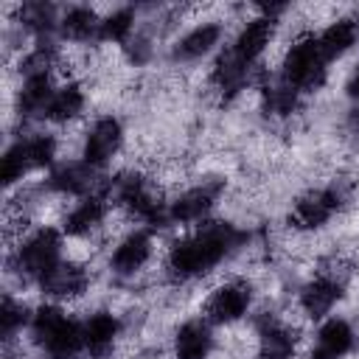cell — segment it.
Segmentation results:
<instances>
[{
  "instance_id": "6da1fadb",
  "label": "cell",
  "mask_w": 359,
  "mask_h": 359,
  "mask_svg": "<svg viewBox=\"0 0 359 359\" xmlns=\"http://www.w3.org/2000/svg\"><path fill=\"white\" fill-rule=\"evenodd\" d=\"M244 241L247 233L230 222H202L196 230H191L168 247L165 269L177 283L196 280L213 272L222 261H227Z\"/></svg>"
},
{
  "instance_id": "7a4b0ae2",
  "label": "cell",
  "mask_w": 359,
  "mask_h": 359,
  "mask_svg": "<svg viewBox=\"0 0 359 359\" xmlns=\"http://www.w3.org/2000/svg\"><path fill=\"white\" fill-rule=\"evenodd\" d=\"M28 334L42 356H79V351H84L81 323L73 320L59 303H45L34 309Z\"/></svg>"
},
{
  "instance_id": "3957f363",
  "label": "cell",
  "mask_w": 359,
  "mask_h": 359,
  "mask_svg": "<svg viewBox=\"0 0 359 359\" xmlns=\"http://www.w3.org/2000/svg\"><path fill=\"white\" fill-rule=\"evenodd\" d=\"M65 241L62 233L53 227H39L20 238L8 252V269H14L22 280L39 283L65 261Z\"/></svg>"
},
{
  "instance_id": "277c9868",
  "label": "cell",
  "mask_w": 359,
  "mask_h": 359,
  "mask_svg": "<svg viewBox=\"0 0 359 359\" xmlns=\"http://www.w3.org/2000/svg\"><path fill=\"white\" fill-rule=\"evenodd\" d=\"M328 65L331 62L323 56L317 36L306 34V36H297L289 45V50L280 62V79L292 90H297L300 95L303 93H317L328 79Z\"/></svg>"
},
{
  "instance_id": "5b68a950",
  "label": "cell",
  "mask_w": 359,
  "mask_h": 359,
  "mask_svg": "<svg viewBox=\"0 0 359 359\" xmlns=\"http://www.w3.org/2000/svg\"><path fill=\"white\" fill-rule=\"evenodd\" d=\"M109 191H112L115 202L129 216H135L137 222H143L149 227L171 224L168 222V202H160V196L151 191L146 177H140L135 171H126V174H121V177H115L109 182Z\"/></svg>"
},
{
  "instance_id": "8992f818",
  "label": "cell",
  "mask_w": 359,
  "mask_h": 359,
  "mask_svg": "<svg viewBox=\"0 0 359 359\" xmlns=\"http://www.w3.org/2000/svg\"><path fill=\"white\" fill-rule=\"evenodd\" d=\"M345 205V194L339 185H325L314 188L303 196L294 199L289 210V224L294 230H320L323 224L331 222V216Z\"/></svg>"
},
{
  "instance_id": "52a82bcc",
  "label": "cell",
  "mask_w": 359,
  "mask_h": 359,
  "mask_svg": "<svg viewBox=\"0 0 359 359\" xmlns=\"http://www.w3.org/2000/svg\"><path fill=\"white\" fill-rule=\"evenodd\" d=\"M222 191H224V182L222 180H205L199 185L185 188L180 196H174L168 202V222L171 224L199 227V222H208V216L216 208Z\"/></svg>"
},
{
  "instance_id": "ba28073f",
  "label": "cell",
  "mask_w": 359,
  "mask_h": 359,
  "mask_svg": "<svg viewBox=\"0 0 359 359\" xmlns=\"http://www.w3.org/2000/svg\"><path fill=\"white\" fill-rule=\"evenodd\" d=\"M252 306V286L247 280H224L205 300V320L210 325H233L247 317Z\"/></svg>"
},
{
  "instance_id": "9c48e42d",
  "label": "cell",
  "mask_w": 359,
  "mask_h": 359,
  "mask_svg": "<svg viewBox=\"0 0 359 359\" xmlns=\"http://www.w3.org/2000/svg\"><path fill=\"white\" fill-rule=\"evenodd\" d=\"M121 143H123V126H121V121L115 115H101V118L93 121V126L84 135L81 160L87 165H93L95 171H101L121 151Z\"/></svg>"
},
{
  "instance_id": "30bf717a",
  "label": "cell",
  "mask_w": 359,
  "mask_h": 359,
  "mask_svg": "<svg viewBox=\"0 0 359 359\" xmlns=\"http://www.w3.org/2000/svg\"><path fill=\"white\" fill-rule=\"evenodd\" d=\"M45 188L50 194L59 196H73V199H84L90 194H98V171L93 165H87L84 160H70V163H59L50 168Z\"/></svg>"
},
{
  "instance_id": "8fae6325",
  "label": "cell",
  "mask_w": 359,
  "mask_h": 359,
  "mask_svg": "<svg viewBox=\"0 0 359 359\" xmlns=\"http://www.w3.org/2000/svg\"><path fill=\"white\" fill-rule=\"evenodd\" d=\"M275 25H278V20L264 17V14H258V17L247 20V22L238 28V34L233 36V42H230V48H227V50H230L238 62H244V65L255 67V65L261 62L264 50L269 48L272 36H275Z\"/></svg>"
},
{
  "instance_id": "7c38bea8",
  "label": "cell",
  "mask_w": 359,
  "mask_h": 359,
  "mask_svg": "<svg viewBox=\"0 0 359 359\" xmlns=\"http://www.w3.org/2000/svg\"><path fill=\"white\" fill-rule=\"evenodd\" d=\"M151 252H154L151 233L149 230H132L115 244V250L109 255V269L118 278H132L151 261Z\"/></svg>"
},
{
  "instance_id": "4fadbf2b",
  "label": "cell",
  "mask_w": 359,
  "mask_h": 359,
  "mask_svg": "<svg viewBox=\"0 0 359 359\" xmlns=\"http://www.w3.org/2000/svg\"><path fill=\"white\" fill-rule=\"evenodd\" d=\"M339 297H342V280L337 275L320 272L309 283H303V289L297 294V303H300V309H303L306 317L325 320L331 314V309L339 303Z\"/></svg>"
},
{
  "instance_id": "5bb4252c",
  "label": "cell",
  "mask_w": 359,
  "mask_h": 359,
  "mask_svg": "<svg viewBox=\"0 0 359 359\" xmlns=\"http://www.w3.org/2000/svg\"><path fill=\"white\" fill-rule=\"evenodd\" d=\"M45 297H50V303H62V300H76L90 289V272L81 264L73 261H62L50 275H45L39 283Z\"/></svg>"
},
{
  "instance_id": "9a60e30c",
  "label": "cell",
  "mask_w": 359,
  "mask_h": 359,
  "mask_svg": "<svg viewBox=\"0 0 359 359\" xmlns=\"http://www.w3.org/2000/svg\"><path fill=\"white\" fill-rule=\"evenodd\" d=\"M222 36H224V28L219 22H213V20L210 22H199V25L188 28L171 45V62H182V65L199 62V59H205L208 53L216 50V45L222 42Z\"/></svg>"
},
{
  "instance_id": "2e32d148",
  "label": "cell",
  "mask_w": 359,
  "mask_h": 359,
  "mask_svg": "<svg viewBox=\"0 0 359 359\" xmlns=\"http://www.w3.org/2000/svg\"><path fill=\"white\" fill-rule=\"evenodd\" d=\"M56 81H53V73L50 70H42V73H25L22 81H20V90H17V115L25 121V118H45V109L56 93Z\"/></svg>"
},
{
  "instance_id": "e0dca14e",
  "label": "cell",
  "mask_w": 359,
  "mask_h": 359,
  "mask_svg": "<svg viewBox=\"0 0 359 359\" xmlns=\"http://www.w3.org/2000/svg\"><path fill=\"white\" fill-rule=\"evenodd\" d=\"M353 345H356V331L351 328V323L342 317H325L323 325L317 328V339L309 359H342L353 351Z\"/></svg>"
},
{
  "instance_id": "ac0fdd59",
  "label": "cell",
  "mask_w": 359,
  "mask_h": 359,
  "mask_svg": "<svg viewBox=\"0 0 359 359\" xmlns=\"http://www.w3.org/2000/svg\"><path fill=\"white\" fill-rule=\"evenodd\" d=\"M81 331H84V351L93 359H107L121 337V320L112 311H93L81 323Z\"/></svg>"
},
{
  "instance_id": "d6986e66",
  "label": "cell",
  "mask_w": 359,
  "mask_h": 359,
  "mask_svg": "<svg viewBox=\"0 0 359 359\" xmlns=\"http://www.w3.org/2000/svg\"><path fill=\"white\" fill-rule=\"evenodd\" d=\"M107 216V194H90L79 202H73V208L65 213L62 222V233L70 238H87Z\"/></svg>"
},
{
  "instance_id": "ffe728a7",
  "label": "cell",
  "mask_w": 359,
  "mask_h": 359,
  "mask_svg": "<svg viewBox=\"0 0 359 359\" xmlns=\"http://www.w3.org/2000/svg\"><path fill=\"white\" fill-rule=\"evenodd\" d=\"M213 351V325L205 317L185 320L174 334V359H208Z\"/></svg>"
},
{
  "instance_id": "44dd1931",
  "label": "cell",
  "mask_w": 359,
  "mask_h": 359,
  "mask_svg": "<svg viewBox=\"0 0 359 359\" xmlns=\"http://www.w3.org/2000/svg\"><path fill=\"white\" fill-rule=\"evenodd\" d=\"M98 31H101V17L90 6H67L59 17V36L65 42H76V45L98 42Z\"/></svg>"
},
{
  "instance_id": "7402d4cb",
  "label": "cell",
  "mask_w": 359,
  "mask_h": 359,
  "mask_svg": "<svg viewBox=\"0 0 359 359\" xmlns=\"http://www.w3.org/2000/svg\"><path fill=\"white\" fill-rule=\"evenodd\" d=\"M294 348L297 337L286 323L275 317H264L258 323V359H292Z\"/></svg>"
},
{
  "instance_id": "603a6c76",
  "label": "cell",
  "mask_w": 359,
  "mask_h": 359,
  "mask_svg": "<svg viewBox=\"0 0 359 359\" xmlns=\"http://www.w3.org/2000/svg\"><path fill=\"white\" fill-rule=\"evenodd\" d=\"M252 70L255 67H250V65H244V62H238L230 50H224L216 62H213V70H210V84H213V90L219 93V95H224V98H233V95H238L247 84H250V79H252Z\"/></svg>"
},
{
  "instance_id": "cb8c5ba5",
  "label": "cell",
  "mask_w": 359,
  "mask_h": 359,
  "mask_svg": "<svg viewBox=\"0 0 359 359\" xmlns=\"http://www.w3.org/2000/svg\"><path fill=\"white\" fill-rule=\"evenodd\" d=\"M317 42L328 62L342 59L348 50L359 45V22L353 17H337L317 34Z\"/></svg>"
},
{
  "instance_id": "d4e9b609",
  "label": "cell",
  "mask_w": 359,
  "mask_h": 359,
  "mask_svg": "<svg viewBox=\"0 0 359 359\" xmlns=\"http://www.w3.org/2000/svg\"><path fill=\"white\" fill-rule=\"evenodd\" d=\"M84 107H87V95H84L81 84L79 81H65V84L56 87V93H53V98L45 109V121L70 123L84 112Z\"/></svg>"
},
{
  "instance_id": "484cf974",
  "label": "cell",
  "mask_w": 359,
  "mask_h": 359,
  "mask_svg": "<svg viewBox=\"0 0 359 359\" xmlns=\"http://www.w3.org/2000/svg\"><path fill=\"white\" fill-rule=\"evenodd\" d=\"M59 17H62V11L53 3H42V0H31L17 8L20 28L31 31L36 39H50V34L59 31Z\"/></svg>"
},
{
  "instance_id": "4316f807",
  "label": "cell",
  "mask_w": 359,
  "mask_h": 359,
  "mask_svg": "<svg viewBox=\"0 0 359 359\" xmlns=\"http://www.w3.org/2000/svg\"><path fill=\"white\" fill-rule=\"evenodd\" d=\"M22 163H25V171H39V168H53L56 165V137L48 135V132H36V135H28V137H20L14 140Z\"/></svg>"
},
{
  "instance_id": "83f0119b",
  "label": "cell",
  "mask_w": 359,
  "mask_h": 359,
  "mask_svg": "<svg viewBox=\"0 0 359 359\" xmlns=\"http://www.w3.org/2000/svg\"><path fill=\"white\" fill-rule=\"evenodd\" d=\"M135 22L137 14L129 6L112 8L107 17H101V31H98V42H112V45H126L135 36Z\"/></svg>"
},
{
  "instance_id": "f1b7e54d",
  "label": "cell",
  "mask_w": 359,
  "mask_h": 359,
  "mask_svg": "<svg viewBox=\"0 0 359 359\" xmlns=\"http://www.w3.org/2000/svg\"><path fill=\"white\" fill-rule=\"evenodd\" d=\"M261 98H264V109L269 115H278V118H286L297 109V101H300V93L292 90L280 76L275 81H266L261 87Z\"/></svg>"
},
{
  "instance_id": "f546056e",
  "label": "cell",
  "mask_w": 359,
  "mask_h": 359,
  "mask_svg": "<svg viewBox=\"0 0 359 359\" xmlns=\"http://www.w3.org/2000/svg\"><path fill=\"white\" fill-rule=\"evenodd\" d=\"M31 314L34 311H28V306H22L20 300H14L11 294L3 297V306H0V337H3L6 345L14 342V337L22 328L31 325Z\"/></svg>"
},
{
  "instance_id": "4dcf8cb0",
  "label": "cell",
  "mask_w": 359,
  "mask_h": 359,
  "mask_svg": "<svg viewBox=\"0 0 359 359\" xmlns=\"http://www.w3.org/2000/svg\"><path fill=\"white\" fill-rule=\"evenodd\" d=\"M123 53H126V59H129L132 65H146V62L151 59V53H154V45H151V39H149L146 34H135V36L123 45Z\"/></svg>"
},
{
  "instance_id": "1f68e13d",
  "label": "cell",
  "mask_w": 359,
  "mask_h": 359,
  "mask_svg": "<svg viewBox=\"0 0 359 359\" xmlns=\"http://www.w3.org/2000/svg\"><path fill=\"white\" fill-rule=\"evenodd\" d=\"M345 93H348V98L359 101V65L351 70V76H348V81H345Z\"/></svg>"
},
{
  "instance_id": "d6a6232c",
  "label": "cell",
  "mask_w": 359,
  "mask_h": 359,
  "mask_svg": "<svg viewBox=\"0 0 359 359\" xmlns=\"http://www.w3.org/2000/svg\"><path fill=\"white\" fill-rule=\"evenodd\" d=\"M348 126H351V132H356L359 135V101L353 104V109L348 112Z\"/></svg>"
},
{
  "instance_id": "836d02e7",
  "label": "cell",
  "mask_w": 359,
  "mask_h": 359,
  "mask_svg": "<svg viewBox=\"0 0 359 359\" xmlns=\"http://www.w3.org/2000/svg\"><path fill=\"white\" fill-rule=\"evenodd\" d=\"M42 359H79V356H42Z\"/></svg>"
},
{
  "instance_id": "e575fe53",
  "label": "cell",
  "mask_w": 359,
  "mask_h": 359,
  "mask_svg": "<svg viewBox=\"0 0 359 359\" xmlns=\"http://www.w3.org/2000/svg\"><path fill=\"white\" fill-rule=\"evenodd\" d=\"M3 359H17V356H11V353H6V356H3Z\"/></svg>"
}]
</instances>
